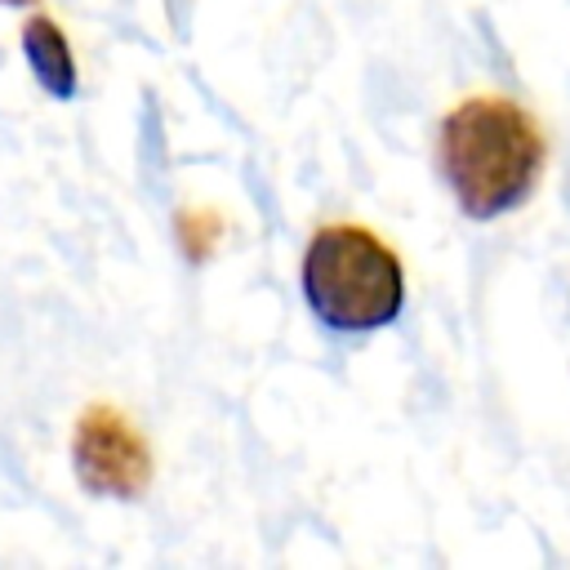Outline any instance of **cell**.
I'll list each match as a JSON object with an SVG mask.
<instances>
[{
    "instance_id": "6da1fadb",
    "label": "cell",
    "mask_w": 570,
    "mask_h": 570,
    "mask_svg": "<svg viewBox=\"0 0 570 570\" xmlns=\"http://www.w3.org/2000/svg\"><path fill=\"white\" fill-rule=\"evenodd\" d=\"M436 174L472 223L521 209L548 174L552 138L512 94H468L436 125Z\"/></svg>"
},
{
    "instance_id": "7a4b0ae2",
    "label": "cell",
    "mask_w": 570,
    "mask_h": 570,
    "mask_svg": "<svg viewBox=\"0 0 570 570\" xmlns=\"http://www.w3.org/2000/svg\"><path fill=\"white\" fill-rule=\"evenodd\" d=\"M298 294L325 330L370 334L401 316L405 267L374 227L338 218L307 236L298 258Z\"/></svg>"
},
{
    "instance_id": "3957f363",
    "label": "cell",
    "mask_w": 570,
    "mask_h": 570,
    "mask_svg": "<svg viewBox=\"0 0 570 570\" xmlns=\"http://www.w3.org/2000/svg\"><path fill=\"white\" fill-rule=\"evenodd\" d=\"M71 472L94 499H142L156 481V454L120 405L94 401L71 423Z\"/></svg>"
},
{
    "instance_id": "277c9868",
    "label": "cell",
    "mask_w": 570,
    "mask_h": 570,
    "mask_svg": "<svg viewBox=\"0 0 570 570\" xmlns=\"http://www.w3.org/2000/svg\"><path fill=\"white\" fill-rule=\"evenodd\" d=\"M18 45H22V58H27L36 85L49 98L71 102L76 89H80V71H76V53H71V40H67L62 22L49 18V13H31L18 31Z\"/></svg>"
},
{
    "instance_id": "5b68a950",
    "label": "cell",
    "mask_w": 570,
    "mask_h": 570,
    "mask_svg": "<svg viewBox=\"0 0 570 570\" xmlns=\"http://www.w3.org/2000/svg\"><path fill=\"white\" fill-rule=\"evenodd\" d=\"M223 236V218L209 209H178V245L187 258H209Z\"/></svg>"
},
{
    "instance_id": "8992f818",
    "label": "cell",
    "mask_w": 570,
    "mask_h": 570,
    "mask_svg": "<svg viewBox=\"0 0 570 570\" xmlns=\"http://www.w3.org/2000/svg\"><path fill=\"white\" fill-rule=\"evenodd\" d=\"M0 4H40V0H0Z\"/></svg>"
}]
</instances>
